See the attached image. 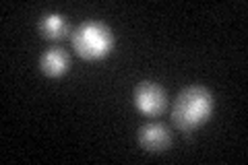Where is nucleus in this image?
Returning <instances> with one entry per match:
<instances>
[{"label":"nucleus","mask_w":248,"mask_h":165,"mask_svg":"<svg viewBox=\"0 0 248 165\" xmlns=\"http://www.w3.org/2000/svg\"><path fill=\"white\" fill-rule=\"evenodd\" d=\"M40 66L48 76H60V75H64L68 68V54L60 48H50L44 52Z\"/></svg>","instance_id":"5"},{"label":"nucleus","mask_w":248,"mask_h":165,"mask_svg":"<svg viewBox=\"0 0 248 165\" xmlns=\"http://www.w3.org/2000/svg\"><path fill=\"white\" fill-rule=\"evenodd\" d=\"M135 104L147 116H157L166 107V93L155 83H141L135 89Z\"/></svg>","instance_id":"3"},{"label":"nucleus","mask_w":248,"mask_h":165,"mask_svg":"<svg viewBox=\"0 0 248 165\" xmlns=\"http://www.w3.org/2000/svg\"><path fill=\"white\" fill-rule=\"evenodd\" d=\"M211 109H213L211 93L203 87H188L178 95L172 109V120L178 130L192 132L205 120H209Z\"/></svg>","instance_id":"1"},{"label":"nucleus","mask_w":248,"mask_h":165,"mask_svg":"<svg viewBox=\"0 0 248 165\" xmlns=\"http://www.w3.org/2000/svg\"><path fill=\"white\" fill-rule=\"evenodd\" d=\"M170 130L159 122H151L139 130V143L151 153H161L170 147Z\"/></svg>","instance_id":"4"},{"label":"nucleus","mask_w":248,"mask_h":165,"mask_svg":"<svg viewBox=\"0 0 248 165\" xmlns=\"http://www.w3.org/2000/svg\"><path fill=\"white\" fill-rule=\"evenodd\" d=\"M40 31L50 39H60L68 33V23L62 15H46L40 21Z\"/></svg>","instance_id":"6"},{"label":"nucleus","mask_w":248,"mask_h":165,"mask_svg":"<svg viewBox=\"0 0 248 165\" xmlns=\"http://www.w3.org/2000/svg\"><path fill=\"white\" fill-rule=\"evenodd\" d=\"M112 31L99 21H87L79 25L73 33V45L79 56L87 60L104 58L112 50Z\"/></svg>","instance_id":"2"}]
</instances>
